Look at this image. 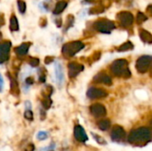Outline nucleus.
<instances>
[{
    "instance_id": "9d476101",
    "label": "nucleus",
    "mask_w": 152,
    "mask_h": 151,
    "mask_svg": "<svg viewBox=\"0 0 152 151\" xmlns=\"http://www.w3.org/2000/svg\"><path fill=\"white\" fill-rule=\"evenodd\" d=\"M110 122L107 119H103V120H101L100 122H98V127L102 131L108 130L110 128Z\"/></svg>"
},
{
    "instance_id": "423d86ee",
    "label": "nucleus",
    "mask_w": 152,
    "mask_h": 151,
    "mask_svg": "<svg viewBox=\"0 0 152 151\" xmlns=\"http://www.w3.org/2000/svg\"><path fill=\"white\" fill-rule=\"evenodd\" d=\"M55 77H56V81L59 85H61L63 82L64 79V75H63V69L61 65V63L57 62L55 64Z\"/></svg>"
},
{
    "instance_id": "6ab92c4d",
    "label": "nucleus",
    "mask_w": 152,
    "mask_h": 151,
    "mask_svg": "<svg viewBox=\"0 0 152 151\" xmlns=\"http://www.w3.org/2000/svg\"><path fill=\"white\" fill-rule=\"evenodd\" d=\"M4 17H3V15H1V14H0V27H1V26H3V25H4Z\"/></svg>"
},
{
    "instance_id": "f8f14e48",
    "label": "nucleus",
    "mask_w": 152,
    "mask_h": 151,
    "mask_svg": "<svg viewBox=\"0 0 152 151\" xmlns=\"http://www.w3.org/2000/svg\"><path fill=\"white\" fill-rule=\"evenodd\" d=\"M18 7H19L20 12H21V13H24L25 12V11H26V4H25L24 1L19 0L18 1Z\"/></svg>"
},
{
    "instance_id": "4468645a",
    "label": "nucleus",
    "mask_w": 152,
    "mask_h": 151,
    "mask_svg": "<svg viewBox=\"0 0 152 151\" xmlns=\"http://www.w3.org/2000/svg\"><path fill=\"white\" fill-rule=\"evenodd\" d=\"M29 65L32 67H37L39 65V60L37 58H31L29 61Z\"/></svg>"
},
{
    "instance_id": "7ed1b4c3",
    "label": "nucleus",
    "mask_w": 152,
    "mask_h": 151,
    "mask_svg": "<svg viewBox=\"0 0 152 151\" xmlns=\"http://www.w3.org/2000/svg\"><path fill=\"white\" fill-rule=\"evenodd\" d=\"M10 48H11V43L10 42H4L0 44V64L6 61L9 58L10 53Z\"/></svg>"
},
{
    "instance_id": "2eb2a0df",
    "label": "nucleus",
    "mask_w": 152,
    "mask_h": 151,
    "mask_svg": "<svg viewBox=\"0 0 152 151\" xmlns=\"http://www.w3.org/2000/svg\"><path fill=\"white\" fill-rule=\"evenodd\" d=\"M24 117H25V118L26 119H28V120H32L33 119V113H32V111L31 110H26L25 111V113H24Z\"/></svg>"
},
{
    "instance_id": "9b49d317",
    "label": "nucleus",
    "mask_w": 152,
    "mask_h": 151,
    "mask_svg": "<svg viewBox=\"0 0 152 151\" xmlns=\"http://www.w3.org/2000/svg\"><path fill=\"white\" fill-rule=\"evenodd\" d=\"M66 5H67V4H66L65 2H63V1L59 2V3L56 4L55 9L53 10V13H54V14H59V13H61V12L65 9Z\"/></svg>"
},
{
    "instance_id": "dca6fc26",
    "label": "nucleus",
    "mask_w": 152,
    "mask_h": 151,
    "mask_svg": "<svg viewBox=\"0 0 152 151\" xmlns=\"http://www.w3.org/2000/svg\"><path fill=\"white\" fill-rule=\"evenodd\" d=\"M35 150V146L33 144H28L26 149H25V151H34Z\"/></svg>"
},
{
    "instance_id": "f257e3e1",
    "label": "nucleus",
    "mask_w": 152,
    "mask_h": 151,
    "mask_svg": "<svg viewBox=\"0 0 152 151\" xmlns=\"http://www.w3.org/2000/svg\"><path fill=\"white\" fill-rule=\"evenodd\" d=\"M151 138V130L147 127H140L130 133L128 142L134 146H144L149 142Z\"/></svg>"
},
{
    "instance_id": "f3484780",
    "label": "nucleus",
    "mask_w": 152,
    "mask_h": 151,
    "mask_svg": "<svg viewBox=\"0 0 152 151\" xmlns=\"http://www.w3.org/2000/svg\"><path fill=\"white\" fill-rule=\"evenodd\" d=\"M3 85H4V79H3L2 75L0 74V92H1L2 89H3Z\"/></svg>"
},
{
    "instance_id": "a211bd4d",
    "label": "nucleus",
    "mask_w": 152,
    "mask_h": 151,
    "mask_svg": "<svg viewBox=\"0 0 152 151\" xmlns=\"http://www.w3.org/2000/svg\"><path fill=\"white\" fill-rule=\"evenodd\" d=\"M26 82H27V84H28V85H32V84L34 83V80H33V78L28 77V78H27Z\"/></svg>"
},
{
    "instance_id": "0eeeda50",
    "label": "nucleus",
    "mask_w": 152,
    "mask_h": 151,
    "mask_svg": "<svg viewBox=\"0 0 152 151\" xmlns=\"http://www.w3.org/2000/svg\"><path fill=\"white\" fill-rule=\"evenodd\" d=\"M29 46H30V44L29 43H23L20 45L17 46L14 49V51H15V53L18 55H24V54H26L28 53Z\"/></svg>"
},
{
    "instance_id": "20e7f679",
    "label": "nucleus",
    "mask_w": 152,
    "mask_h": 151,
    "mask_svg": "<svg viewBox=\"0 0 152 151\" xmlns=\"http://www.w3.org/2000/svg\"><path fill=\"white\" fill-rule=\"evenodd\" d=\"M74 136L76 140L80 142H86L88 140V137L86 133V131L81 125H77L74 129Z\"/></svg>"
},
{
    "instance_id": "1a4fd4ad",
    "label": "nucleus",
    "mask_w": 152,
    "mask_h": 151,
    "mask_svg": "<svg viewBox=\"0 0 152 151\" xmlns=\"http://www.w3.org/2000/svg\"><path fill=\"white\" fill-rule=\"evenodd\" d=\"M10 28L12 31H18L19 30V23H18V20L15 16H12L11 20H10Z\"/></svg>"
},
{
    "instance_id": "ddd939ff",
    "label": "nucleus",
    "mask_w": 152,
    "mask_h": 151,
    "mask_svg": "<svg viewBox=\"0 0 152 151\" xmlns=\"http://www.w3.org/2000/svg\"><path fill=\"white\" fill-rule=\"evenodd\" d=\"M51 103H52V101H51V100H50L49 98H45V99L42 101V105H43V107H44L45 109H48L51 107Z\"/></svg>"
},
{
    "instance_id": "f03ea898",
    "label": "nucleus",
    "mask_w": 152,
    "mask_h": 151,
    "mask_svg": "<svg viewBox=\"0 0 152 151\" xmlns=\"http://www.w3.org/2000/svg\"><path fill=\"white\" fill-rule=\"evenodd\" d=\"M125 136L126 132L123 127H121L120 125H116L113 127L110 133V137L114 142H121L125 139Z\"/></svg>"
},
{
    "instance_id": "6e6552de",
    "label": "nucleus",
    "mask_w": 152,
    "mask_h": 151,
    "mask_svg": "<svg viewBox=\"0 0 152 151\" xmlns=\"http://www.w3.org/2000/svg\"><path fill=\"white\" fill-rule=\"evenodd\" d=\"M106 93L100 90H90L88 93V96L90 98H101V97H104Z\"/></svg>"
},
{
    "instance_id": "39448f33",
    "label": "nucleus",
    "mask_w": 152,
    "mask_h": 151,
    "mask_svg": "<svg viewBox=\"0 0 152 151\" xmlns=\"http://www.w3.org/2000/svg\"><path fill=\"white\" fill-rule=\"evenodd\" d=\"M91 113L95 117H102L106 115L105 108L101 104H94L91 107Z\"/></svg>"
}]
</instances>
